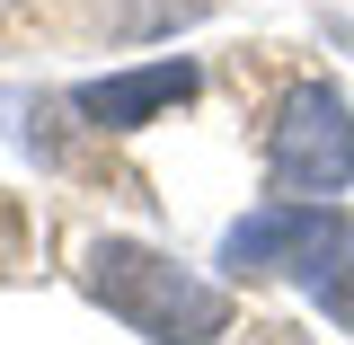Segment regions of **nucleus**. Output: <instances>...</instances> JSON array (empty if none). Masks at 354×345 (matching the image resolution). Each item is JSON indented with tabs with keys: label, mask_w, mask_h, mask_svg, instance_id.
Instances as JSON below:
<instances>
[{
	"label": "nucleus",
	"mask_w": 354,
	"mask_h": 345,
	"mask_svg": "<svg viewBox=\"0 0 354 345\" xmlns=\"http://www.w3.org/2000/svg\"><path fill=\"white\" fill-rule=\"evenodd\" d=\"M80 283L106 319H124L151 345H213L230 337V283L195 274V265L160 257L142 239H88L80 248Z\"/></svg>",
	"instance_id": "1"
},
{
	"label": "nucleus",
	"mask_w": 354,
	"mask_h": 345,
	"mask_svg": "<svg viewBox=\"0 0 354 345\" xmlns=\"http://www.w3.org/2000/svg\"><path fill=\"white\" fill-rule=\"evenodd\" d=\"M221 274H292L337 328H354V221L337 204H257L221 230Z\"/></svg>",
	"instance_id": "2"
},
{
	"label": "nucleus",
	"mask_w": 354,
	"mask_h": 345,
	"mask_svg": "<svg viewBox=\"0 0 354 345\" xmlns=\"http://www.w3.org/2000/svg\"><path fill=\"white\" fill-rule=\"evenodd\" d=\"M266 177L283 204H328L337 186L354 177V115H346V88L301 80L274 124H266Z\"/></svg>",
	"instance_id": "3"
},
{
	"label": "nucleus",
	"mask_w": 354,
	"mask_h": 345,
	"mask_svg": "<svg viewBox=\"0 0 354 345\" xmlns=\"http://www.w3.org/2000/svg\"><path fill=\"white\" fill-rule=\"evenodd\" d=\"M204 88V71L177 53V62H142V71H106V80H80L71 88V106H80V124L97 133H142L151 115H169Z\"/></svg>",
	"instance_id": "4"
},
{
	"label": "nucleus",
	"mask_w": 354,
	"mask_h": 345,
	"mask_svg": "<svg viewBox=\"0 0 354 345\" xmlns=\"http://www.w3.org/2000/svg\"><path fill=\"white\" fill-rule=\"evenodd\" d=\"M266 345H301V337H292V328H266Z\"/></svg>",
	"instance_id": "5"
},
{
	"label": "nucleus",
	"mask_w": 354,
	"mask_h": 345,
	"mask_svg": "<svg viewBox=\"0 0 354 345\" xmlns=\"http://www.w3.org/2000/svg\"><path fill=\"white\" fill-rule=\"evenodd\" d=\"M0 9H9V0H0Z\"/></svg>",
	"instance_id": "6"
}]
</instances>
